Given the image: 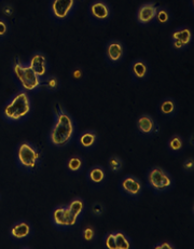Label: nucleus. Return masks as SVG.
Here are the masks:
<instances>
[{"mask_svg": "<svg viewBox=\"0 0 194 249\" xmlns=\"http://www.w3.org/2000/svg\"><path fill=\"white\" fill-rule=\"evenodd\" d=\"M124 55V48L120 41L112 40L106 47L107 59L112 64H116L122 61Z\"/></svg>", "mask_w": 194, "mask_h": 249, "instance_id": "17", "label": "nucleus"}, {"mask_svg": "<svg viewBox=\"0 0 194 249\" xmlns=\"http://www.w3.org/2000/svg\"><path fill=\"white\" fill-rule=\"evenodd\" d=\"M29 66L32 67L33 71L37 76L42 79L46 76L48 72V62L47 57L44 56V54L41 52H36L32 56L31 61H29Z\"/></svg>", "mask_w": 194, "mask_h": 249, "instance_id": "15", "label": "nucleus"}, {"mask_svg": "<svg viewBox=\"0 0 194 249\" xmlns=\"http://www.w3.org/2000/svg\"><path fill=\"white\" fill-rule=\"evenodd\" d=\"M166 147L171 154L178 156V154L182 153L183 149H185V139H183L182 136L178 135V134H175V135L171 136L170 139H168Z\"/></svg>", "mask_w": 194, "mask_h": 249, "instance_id": "19", "label": "nucleus"}, {"mask_svg": "<svg viewBox=\"0 0 194 249\" xmlns=\"http://www.w3.org/2000/svg\"><path fill=\"white\" fill-rule=\"evenodd\" d=\"M67 205H68L69 209H71V212L72 213V215L74 217H77L79 220H81V218L83 217L84 212H86V208H87L86 201H84L82 197L77 196V197L72 198V200L69 202Z\"/></svg>", "mask_w": 194, "mask_h": 249, "instance_id": "20", "label": "nucleus"}, {"mask_svg": "<svg viewBox=\"0 0 194 249\" xmlns=\"http://www.w3.org/2000/svg\"><path fill=\"white\" fill-rule=\"evenodd\" d=\"M157 10L158 8L154 3L149 2L143 4V6L139 8L137 11V22L141 25H147L149 23H151L156 19Z\"/></svg>", "mask_w": 194, "mask_h": 249, "instance_id": "16", "label": "nucleus"}, {"mask_svg": "<svg viewBox=\"0 0 194 249\" xmlns=\"http://www.w3.org/2000/svg\"><path fill=\"white\" fill-rule=\"evenodd\" d=\"M107 167H108V171L110 173H113V174L121 173L123 171V167H124V163H123L122 158L119 156H116V154L110 156L107 161Z\"/></svg>", "mask_w": 194, "mask_h": 249, "instance_id": "24", "label": "nucleus"}, {"mask_svg": "<svg viewBox=\"0 0 194 249\" xmlns=\"http://www.w3.org/2000/svg\"><path fill=\"white\" fill-rule=\"evenodd\" d=\"M32 111V101L26 91H19L4 105L1 117L8 123H21Z\"/></svg>", "mask_w": 194, "mask_h": 249, "instance_id": "3", "label": "nucleus"}, {"mask_svg": "<svg viewBox=\"0 0 194 249\" xmlns=\"http://www.w3.org/2000/svg\"><path fill=\"white\" fill-rule=\"evenodd\" d=\"M153 249H176L177 247L170 241H163L152 246Z\"/></svg>", "mask_w": 194, "mask_h": 249, "instance_id": "32", "label": "nucleus"}, {"mask_svg": "<svg viewBox=\"0 0 194 249\" xmlns=\"http://www.w3.org/2000/svg\"><path fill=\"white\" fill-rule=\"evenodd\" d=\"M182 169L183 172H186L187 174H192L194 171V158L190 157L186 159L182 163Z\"/></svg>", "mask_w": 194, "mask_h": 249, "instance_id": "31", "label": "nucleus"}, {"mask_svg": "<svg viewBox=\"0 0 194 249\" xmlns=\"http://www.w3.org/2000/svg\"><path fill=\"white\" fill-rule=\"evenodd\" d=\"M41 86H43L44 89H48L49 92L57 91V89H59V80H58V78L54 77V76L49 77L42 82Z\"/></svg>", "mask_w": 194, "mask_h": 249, "instance_id": "27", "label": "nucleus"}, {"mask_svg": "<svg viewBox=\"0 0 194 249\" xmlns=\"http://www.w3.org/2000/svg\"><path fill=\"white\" fill-rule=\"evenodd\" d=\"M74 135H76V124L65 110L55 116V122L49 133L48 142L54 148L63 149L73 141Z\"/></svg>", "mask_w": 194, "mask_h": 249, "instance_id": "1", "label": "nucleus"}, {"mask_svg": "<svg viewBox=\"0 0 194 249\" xmlns=\"http://www.w3.org/2000/svg\"><path fill=\"white\" fill-rule=\"evenodd\" d=\"M74 0H53L51 4V13L58 21L66 19L72 12Z\"/></svg>", "mask_w": 194, "mask_h": 249, "instance_id": "10", "label": "nucleus"}, {"mask_svg": "<svg viewBox=\"0 0 194 249\" xmlns=\"http://www.w3.org/2000/svg\"><path fill=\"white\" fill-rule=\"evenodd\" d=\"M12 71L14 77H16L19 86L23 88L24 91L35 92L41 88V79L35 73L29 65L24 64L23 62L17 59L13 63Z\"/></svg>", "mask_w": 194, "mask_h": 249, "instance_id": "4", "label": "nucleus"}, {"mask_svg": "<svg viewBox=\"0 0 194 249\" xmlns=\"http://www.w3.org/2000/svg\"><path fill=\"white\" fill-rule=\"evenodd\" d=\"M136 128L137 132L143 136H156L160 133L159 124L149 114H141L137 118Z\"/></svg>", "mask_w": 194, "mask_h": 249, "instance_id": "9", "label": "nucleus"}, {"mask_svg": "<svg viewBox=\"0 0 194 249\" xmlns=\"http://www.w3.org/2000/svg\"><path fill=\"white\" fill-rule=\"evenodd\" d=\"M114 243H116V249H129L132 248V241L126 233L123 231H114Z\"/></svg>", "mask_w": 194, "mask_h": 249, "instance_id": "22", "label": "nucleus"}, {"mask_svg": "<svg viewBox=\"0 0 194 249\" xmlns=\"http://www.w3.org/2000/svg\"><path fill=\"white\" fill-rule=\"evenodd\" d=\"M104 247L106 249H116L113 232H108L106 235L104 236Z\"/></svg>", "mask_w": 194, "mask_h": 249, "instance_id": "30", "label": "nucleus"}, {"mask_svg": "<svg viewBox=\"0 0 194 249\" xmlns=\"http://www.w3.org/2000/svg\"><path fill=\"white\" fill-rule=\"evenodd\" d=\"M98 142V135L94 129H86L77 137V146L84 151H91L95 149Z\"/></svg>", "mask_w": 194, "mask_h": 249, "instance_id": "13", "label": "nucleus"}, {"mask_svg": "<svg viewBox=\"0 0 194 249\" xmlns=\"http://www.w3.org/2000/svg\"><path fill=\"white\" fill-rule=\"evenodd\" d=\"M192 42V32L189 27H179L172 34V47L175 50H182Z\"/></svg>", "mask_w": 194, "mask_h": 249, "instance_id": "12", "label": "nucleus"}, {"mask_svg": "<svg viewBox=\"0 0 194 249\" xmlns=\"http://www.w3.org/2000/svg\"><path fill=\"white\" fill-rule=\"evenodd\" d=\"M34 234V229L31 222L19 220L14 222L9 230V235L14 242H25L29 240Z\"/></svg>", "mask_w": 194, "mask_h": 249, "instance_id": "8", "label": "nucleus"}, {"mask_svg": "<svg viewBox=\"0 0 194 249\" xmlns=\"http://www.w3.org/2000/svg\"><path fill=\"white\" fill-rule=\"evenodd\" d=\"M87 180L91 187L99 188L107 181V171L101 164L89 167L87 172Z\"/></svg>", "mask_w": 194, "mask_h": 249, "instance_id": "11", "label": "nucleus"}, {"mask_svg": "<svg viewBox=\"0 0 194 249\" xmlns=\"http://www.w3.org/2000/svg\"><path fill=\"white\" fill-rule=\"evenodd\" d=\"M156 19H157L159 23L162 24V25L167 24L168 22H170V19H171V14H170V12L167 11L166 9L160 8V9L157 10Z\"/></svg>", "mask_w": 194, "mask_h": 249, "instance_id": "28", "label": "nucleus"}, {"mask_svg": "<svg viewBox=\"0 0 194 249\" xmlns=\"http://www.w3.org/2000/svg\"><path fill=\"white\" fill-rule=\"evenodd\" d=\"M89 213H91V215L95 218H101L104 215H105L106 213V207L104 205L103 203L101 202H95L93 203L91 207H89Z\"/></svg>", "mask_w": 194, "mask_h": 249, "instance_id": "26", "label": "nucleus"}, {"mask_svg": "<svg viewBox=\"0 0 194 249\" xmlns=\"http://www.w3.org/2000/svg\"><path fill=\"white\" fill-rule=\"evenodd\" d=\"M131 71L133 77L138 80H142V79H146L148 74V66L147 63L142 59H136L134 61L131 67Z\"/></svg>", "mask_w": 194, "mask_h": 249, "instance_id": "21", "label": "nucleus"}, {"mask_svg": "<svg viewBox=\"0 0 194 249\" xmlns=\"http://www.w3.org/2000/svg\"><path fill=\"white\" fill-rule=\"evenodd\" d=\"M89 12L93 18L97 19V21H107L110 18L111 12L110 8L108 7V4L104 1H95L92 3L91 8H89Z\"/></svg>", "mask_w": 194, "mask_h": 249, "instance_id": "18", "label": "nucleus"}, {"mask_svg": "<svg viewBox=\"0 0 194 249\" xmlns=\"http://www.w3.org/2000/svg\"><path fill=\"white\" fill-rule=\"evenodd\" d=\"M119 190L125 197L138 200L143 192V183L139 178L134 175L124 176L118 185Z\"/></svg>", "mask_w": 194, "mask_h": 249, "instance_id": "7", "label": "nucleus"}, {"mask_svg": "<svg viewBox=\"0 0 194 249\" xmlns=\"http://www.w3.org/2000/svg\"><path fill=\"white\" fill-rule=\"evenodd\" d=\"M81 238H82V241L87 242V243L96 242L97 234H96L95 228L91 225H88L84 227L81 231Z\"/></svg>", "mask_w": 194, "mask_h": 249, "instance_id": "25", "label": "nucleus"}, {"mask_svg": "<svg viewBox=\"0 0 194 249\" xmlns=\"http://www.w3.org/2000/svg\"><path fill=\"white\" fill-rule=\"evenodd\" d=\"M87 165V161L80 154H72L65 161V169L71 175H80L84 172Z\"/></svg>", "mask_w": 194, "mask_h": 249, "instance_id": "14", "label": "nucleus"}, {"mask_svg": "<svg viewBox=\"0 0 194 249\" xmlns=\"http://www.w3.org/2000/svg\"><path fill=\"white\" fill-rule=\"evenodd\" d=\"M14 160L18 169L26 174H34L42 165L43 154L36 145L28 141L19 142L14 151Z\"/></svg>", "mask_w": 194, "mask_h": 249, "instance_id": "2", "label": "nucleus"}, {"mask_svg": "<svg viewBox=\"0 0 194 249\" xmlns=\"http://www.w3.org/2000/svg\"><path fill=\"white\" fill-rule=\"evenodd\" d=\"M50 217H51V222L52 225L55 227L57 230L65 231L68 230V229H71L74 226H77L80 220L77 217L72 215L67 204L65 205H57L52 209L51 213H50Z\"/></svg>", "mask_w": 194, "mask_h": 249, "instance_id": "6", "label": "nucleus"}, {"mask_svg": "<svg viewBox=\"0 0 194 249\" xmlns=\"http://www.w3.org/2000/svg\"><path fill=\"white\" fill-rule=\"evenodd\" d=\"M0 200H1V194H0Z\"/></svg>", "mask_w": 194, "mask_h": 249, "instance_id": "35", "label": "nucleus"}, {"mask_svg": "<svg viewBox=\"0 0 194 249\" xmlns=\"http://www.w3.org/2000/svg\"><path fill=\"white\" fill-rule=\"evenodd\" d=\"M147 186L156 194L171 191L174 187V178L166 169L161 166H153L147 172Z\"/></svg>", "mask_w": 194, "mask_h": 249, "instance_id": "5", "label": "nucleus"}, {"mask_svg": "<svg viewBox=\"0 0 194 249\" xmlns=\"http://www.w3.org/2000/svg\"><path fill=\"white\" fill-rule=\"evenodd\" d=\"M159 110L163 114V116L166 117H173L174 114L177 111V106L176 103L172 98H166L161 102L160 106H159Z\"/></svg>", "mask_w": 194, "mask_h": 249, "instance_id": "23", "label": "nucleus"}, {"mask_svg": "<svg viewBox=\"0 0 194 249\" xmlns=\"http://www.w3.org/2000/svg\"><path fill=\"white\" fill-rule=\"evenodd\" d=\"M82 76H83V72H82V71H81L80 68L74 69L73 72H72V77H73V79H81V78H82Z\"/></svg>", "mask_w": 194, "mask_h": 249, "instance_id": "34", "label": "nucleus"}, {"mask_svg": "<svg viewBox=\"0 0 194 249\" xmlns=\"http://www.w3.org/2000/svg\"><path fill=\"white\" fill-rule=\"evenodd\" d=\"M1 12L4 18H11L14 13V8L10 3H4L1 8Z\"/></svg>", "mask_w": 194, "mask_h": 249, "instance_id": "33", "label": "nucleus"}, {"mask_svg": "<svg viewBox=\"0 0 194 249\" xmlns=\"http://www.w3.org/2000/svg\"><path fill=\"white\" fill-rule=\"evenodd\" d=\"M10 23L6 18H0V40L9 37Z\"/></svg>", "mask_w": 194, "mask_h": 249, "instance_id": "29", "label": "nucleus"}]
</instances>
